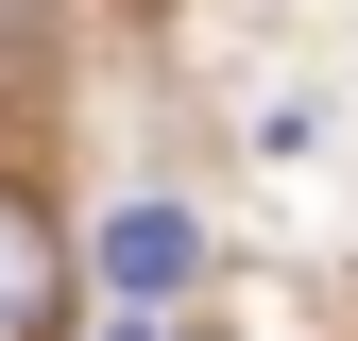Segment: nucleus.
<instances>
[{"instance_id": "nucleus-1", "label": "nucleus", "mask_w": 358, "mask_h": 341, "mask_svg": "<svg viewBox=\"0 0 358 341\" xmlns=\"http://www.w3.org/2000/svg\"><path fill=\"white\" fill-rule=\"evenodd\" d=\"M188 273H205V239H188V205H120V222H103V290H120V307H171Z\"/></svg>"}, {"instance_id": "nucleus-2", "label": "nucleus", "mask_w": 358, "mask_h": 341, "mask_svg": "<svg viewBox=\"0 0 358 341\" xmlns=\"http://www.w3.org/2000/svg\"><path fill=\"white\" fill-rule=\"evenodd\" d=\"M52 307H69V256H52V222H34L17 188H0V341H52Z\"/></svg>"}]
</instances>
